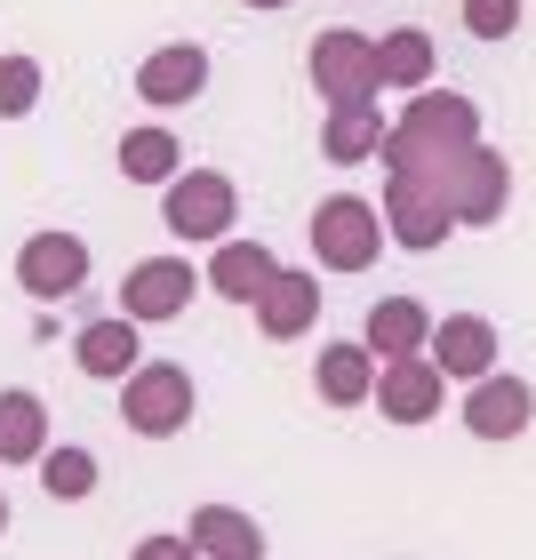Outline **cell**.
<instances>
[{
  "instance_id": "obj_1",
  "label": "cell",
  "mask_w": 536,
  "mask_h": 560,
  "mask_svg": "<svg viewBox=\"0 0 536 560\" xmlns=\"http://www.w3.org/2000/svg\"><path fill=\"white\" fill-rule=\"evenodd\" d=\"M385 241H393V233H385V209L361 200V192H328L321 209H313V257H321L328 272H369Z\"/></svg>"
},
{
  "instance_id": "obj_2",
  "label": "cell",
  "mask_w": 536,
  "mask_h": 560,
  "mask_svg": "<svg viewBox=\"0 0 536 560\" xmlns=\"http://www.w3.org/2000/svg\"><path fill=\"white\" fill-rule=\"evenodd\" d=\"M120 417H129V432H144V441H176V432L193 424V376L176 361H137L120 376Z\"/></svg>"
},
{
  "instance_id": "obj_3",
  "label": "cell",
  "mask_w": 536,
  "mask_h": 560,
  "mask_svg": "<svg viewBox=\"0 0 536 560\" xmlns=\"http://www.w3.org/2000/svg\"><path fill=\"white\" fill-rule=\"evenodd\" d=\"M304 72H313V89L328 96V105H376V89H385L376 40L352 33V24H328V33L313 40V57H304Z\"/></svg>"
},
{
  "instance_id": "obj_4",
  "label": "cell",
  "mask_w": 536,
  "mask_h": 560,
  "mask_svg": "<svg viewBox=\"0 0 536 560\" xmlns=\"http://www.w3.org/2000/svg\"><path fill=\"white\" fill-rule=\"evenodd\" d=\"M233 209H241V192H233L224 168H185V176L161 185V217H168L176 241H224L233 233Z\"/></svg>"
},
{
  "instance_id": "obj_5",
  "label": "cell",
  "mask_w": 536,
  "mask_h": 560,
  "mask_svg": "<svg viewBox=\"0 0 536 560\" xmlns=\"http://www.w3.org/2000/svg\"><path fill=\"white\" fill-rule=\"evenodd\" d=\"M16 289L33 304H57V296H81L89 289V241L81 233H33L16 248Z\"/></svg>"
},
{
  "instance_id": "obj_6",
  "label": "cell",
  "mask_w": 536,
  "mask_h": 560,
  "mask_svg": "<svg viewBox=\"0 0 536 560\" xmlns=\"http://www.w3.org/2000/svg\"><path fill=\"white\" fill-rule=\"evenodd\" d=\"M376 209H385L393 248H408V257H432V248H441V241L456 233V209H448V200L432 192V185H417V176H393Z\"/></svg>"
},
{
  "instance_id": "obj_7",
  "label": "cell",
  "mask_w": 536,
  "mask_h": 560,
  "mask_svg": "<svg viewBox=\"0 0 536 560\" xmlns=\"http://www.w3.org/2000/svg\"><path fill=\"white\" fill-rule=\"evenodd\" d=\"M193 289H200V272L185 257H144V265H129V280H120V313L144 320V328L152 320H185Z\"/></svg>"
},
{
  "instance_id": "obj_8",
  "label": "cell",
  "mask_w": 536,
  "mask_h": 560,
  "mask_svg": "<svg viewBox=\"0 0 536 560\" xmlns=\"http://www.w3.org/2000/svg\"><path fill=\"white\" fill-rule=\"evenodd\" d=\"M441 385H448V369L432 352H408V361L376 369V409L393 424H424V417H441Z\"/></svg>"
},
{
  "instance_id": "obj_9",
  "label": "cell",
  "mask_w": 536,
  "mask_h": 560,
  "mask_svg": "<svg viewBox=\"0 0 536 560\" xmlns=\"http://www.w3.org/2000/svg\"><path fill=\"white\" fill-rule=\"evenodd\" d=\"M528 417H536V393L521 385V376H497V369H489V376L465 393V432H473V441H521Z\"/></svg>"
},
{
  "instance_id": "obj_10",
  "label": "cell",
  "mask_w": 536,
  "mask_h": 560,
  "mask_svg": "<svg viewBox=\"0 0 536 560\" xmlns=\"http://www.w3.org/2000/svg\"><path fill=\"white\" fill-rule=\"evenodd\" d=\"M209 89V48L176 40V48H152L137 65V96L144 105H193V96Z\"/></svg>"
},
{
  "instance_id": "obj_11",
  "label": "cell",
  "mask_w": 536,
  "mask_h": 560,
  "mask_svg": "<svg viewBox=\"0 0 536 560\" xmlns=\"http://www.w3.org/2000/svg\"><path fill=\"white\" fill-rule=\"evenodd\" d=\"M137 328H144V320H129V313L89 320L81 337H72V369H81V376H105V385H120V376L137 369V345H144Z\"/></svg>"
},
{
  "instance_id": "obj_12",
  "label": "cell",
  "mask_w": 536,
  "mask_h": 560,
  "mask_svg": "<svg viewBox=\"0 0 536 560\" xmlns=\"http://www.w3.org/2000/svg\"><path fill=\"white\" fill-rule=\"evenodd\" d=\"M432 361H441L448 376H465V385H480V376L497 369V328L480 313H448L432 320Z\"/></svg>"
},
{
  "instance_id": "obj_13",
  "label": "cell",
  "mask_w": 536,
  "mask_h": 560,
  "mask_svg": "<svg viewBox=\"0 0 536 560\" xmlns=\"http://www.w3.org/2000/svg\"><path fill=\"white\" fill-rule=\"evenodd\" d=\"M313 376H321V400H328V409H361V400H376V352H369V337L321 345Z\"/></svg>"
},
{
  "instance_id": "obj_14",
  "label": "cell",
  "mask_w": 536,
  "mask_h": 560,
  "mask_svg": "<svg viewBox=\"0 0 536 560\" xmlns=\"http://www.w3.org/2000/svg\"><path fill=\"white\" fill-rule=\"evenodd\" d=\"M361 337H369L376 361H408V352H432V313L417 296H385V304H369Z\"/></svg>"
},
{
  "instance_id": "obj_15",
  "label": "cell",
  "mask_w": 536,
  "mask_h": 560,
  "mask_svg": "<svg viewBox=\"0 0 536 560\" xmlns=\"http://www.w3.org/2000/svg\"><path fill=\"white\" fill-rule=\"evenodd\" d=\"M400 129H417L424 144H480V113H473V96H456V89H417L408 113H400Z\"/></svg>"
},
{
  "instance_id": "obj_16",
  "label": "cell",
  "mask_w": 536,
  "mask_h": 560,
  "mask_svg": "<svg viewBox=\"0 0 536 560\" xmlns=\"http://www.w3.org/2000/svg\"><path fill=\"white\" fill-rule=\"evenodd\" d=\"M185 537L200 545V560H265V528L241 513V504H200L185 521Z\"/></svg>"
},
{
  "instance_id": "obj_17",
  "label": "cell",
  "mask_w": 536,
  "mask_h": 560,
  "mask_svg": "<svg viewBox=\"0 0 536 560\" xmlns=\"http://www.w3.org/2000/svg\"><path fill=\"white\" fill-rule=\"evenodd\" d=\"M321 320V280L313 272H272L265 296H257V328L265 337H304Z\"/></svg>"
},
{
  "instance_id": "obj_18",
  "label": "cell",
  "mask_w": 536,
  "mask_h": 560,
  "mask_svg": "<svg viewBox=\"0 0 536 560\" xmlns=\"http://www.w3.org/2000/svg\"><path fill=\"white\" fill-rule=\"evenodd\" d=\"M385 137H393V120L376 113V105H328L321 152H328L337 168H361V161H376V152H385Z\"/></svg>"
},
{
  "instance_id": "obj_19",
  "label": "cell",
  "mask_w": 536,
  "mask_h": 560,
  "mask_svg": "<svg viewBox=\"0 0 536 560\" xmlns=\"http://www.w3.org/2000/svg\"><path fill=\"white\" fill-rule=\"evenodd\" d=\"M272 272H280V265H272V248H257V241H217V257H209V289H217L224 304H257Z\"/></svg>"
},
{
  "instance_id": "obj_20",
  "label": "cell",
  "mask_w": 536,
  "mask_h": 560,
  "mask_svg": "<svg viewBox=\"0 0 536 560\" xmlns=\"http://www.w3.org/2000/svg\"><path fill=\"white\" fill-rule=\"evenodd\" d=\"M48 456V400L0 393V465H40Z\"/></svg>"
},
{
  "instance_id": "obj_21",
  "label": "cell",
  "mask_w": 536,
  "mask_h": 560,
  "mask_svg": "<svg viewBox=\"0 0 536 560\" xmlns=\"http://www.w3.org/2000/svg\"><path fill=\"white\" fill-rule=\"evenodd\" d=\"M376 72H385V89H432V72H441V57H432V33H417V24H400V33L376 40Z\"/></svg>"
},
{
  "instance_id": "obj_22",
  "label": "cell",
  "mask_w": 536,
  "mask_h": 560,
  "mask_svg": "<svg viewBox=\"0 0 536 560\" xmlns=\"http://www.w3.org/2000/svg\"><path fill=\"white\" fill-rule=\"evenodd\" d=\"M120 176L129 185H168V176H185V144L168 129H129L120 137Z\"/></svg>"
},
{
  "instance_id": "obj_23",
  "label": "cell",
  "mask_w": 536,
  "mask_h": 560,
  "mask_svg": "<svg viewBox=\"0 0 536 560\" xmlns=\"http://www.w3.org/2000/svg\"><path fill=\"white\" fill-rule=\"evenodd\" d=\"M40 489L57 497V504L96 497V456H89V448H48V456H40Z\"/></svg>"
},
{
  "instance_id": "obj_24",
  "label": "cell",
  "mask_w": 536,
  "mask_h": 560,
  "mask_svg": "<svg viewBox=\"0 0 536 560\" xmlns=\"http://www.w3.org/2000/svg\"><path fill=\"white\" fill-rule=\"evenodd\" d=\"M40 105V65L33 57H0V120H24Z\"/></svg>"
},
{
  "instance_id": "obj_25",
  "label": "cell",
  "mask_w": 536,
  "mask_h": 560,
  "mask_svg": "<svg viewBox=\"0 0 536 560\" xmlns=\"http://www.w3.org/2000/svg\"><path fill=\"white\" fill-rule=\"evenodd\" d=\"M465 33L473 40H513L521 33V0H465Z\"/></svg>"
},
{
  "instance_id": "obj_26",
  "label": "cell",
  "mask_w": 536,
  "mask_h": 560,
  "mask_svg": "<svg viewBox=\"0 0 536 560\" xmlns=\"http://www.w3.org/2000/svg\"><path fill=\"white\" fill-rule=\"evenodd\" d=\"M129 560H200V545H193V537H168V528H161V537H144Z\"/></svg>"
},
{
  "instance_id": "obj_27",
  "label": "cell",
  "mask_w": 536,
  "mask_h": 560,
  "mask_svg": "<svg viewBox=\"0 0 536 560\" xmlns=\"http://www.w3.org/2000/svg\"><path fill=\"white\" fill-rule=\"evenodd\" d=\"M248 9H289V0H248Z\"/></svg>"
},
{
  "instance_id": "obj_28",
  "label": "cell",
  "mask_w": 536,
  "mask_h": 560,
  "mask_svg": "<svg viewBox=\"0 0 536 560\" xmlns=\"http://www.w3.org/2000/svg\"><path fill=\"white\" fill-rule=\"evenodd\" d=\"M0 528H9V504H0Z\"/></svg>"
}]
</instances>
